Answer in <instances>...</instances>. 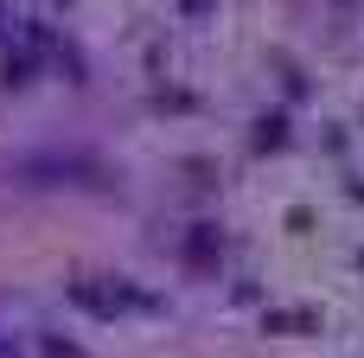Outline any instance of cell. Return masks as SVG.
Masks as SVG:
<instances>
[{"label": "cell", "mask_w": 364, "mask_h": 358, "mask_svg": "<svg viewBox=\"0 0 364 358\" xmlns=\"http://www.w3.org/2000/svg\"><path fill=\"white\" fill-rule=\"evenodd\" d=\"M179 6H186V13H205V6H211V0H179Z\"/></svg>", "instance_id": "obj_3"}, {"label": "cell", "mask_w": 364, "mask_h": 358, "mask_svg": "<svg viewBox=\"0 0 364 358\" xmlns=\"http://www.w3.org/2000/svg\"><path fill=\"white\" fill-rule=\"evenodd\" d=\"M218 250H224V243H218V231H211V224H192V237H186V263H192V269H211V263H218Z\"/></svg>", "instance_id": "obj_1"}, {"label": "cell", "mask_w": 364, "mask_h": 358, "mask_svg": "<svg viewBox=\"0 0 364 358\" xmlns=\"http://www.w3.org/2000/svg\"><path fill=\"white\" fill-rule=\"evenodd\" d=\"M45 358H83V352H77L70 339H45Z\"/></svg>", "instance_id": "obj_2"}]
</instances>
